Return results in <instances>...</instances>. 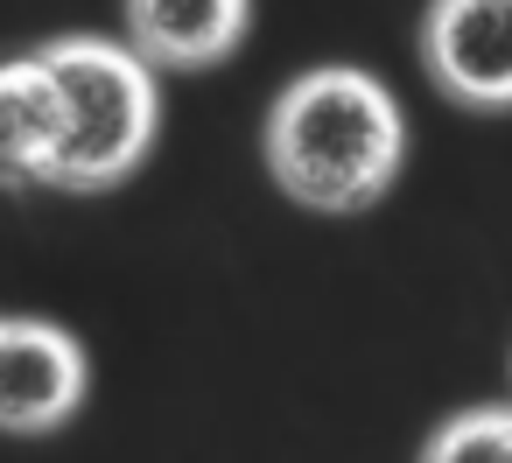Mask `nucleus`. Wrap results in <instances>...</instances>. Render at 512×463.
I'll list each match as a JSON object with an SVG mask.
<instances>
[{
  "mask_svg": "<svg viewBox=\"0 0 512 463\" xmlns=\"http://www.w3.org/2000/svg\"><path fill=\"white\" fill-rule=\"evenodd\" d=\"M260 162L288 204L316 218H358L407 169V113L386 78L358 64H309L274 92L260 120Z\"/></svg>",
  "mask_w": 512,
  "mask_h": 463,
  "instance_id": "obj_1",
  "label": "nucleus"
},
{
  "mask_svg": "<svg viewBox=\"0 0 512 463\" xmlns=\"http://www.w3.org/2000/svg\"><path fill=\"white\" fill-rule=\"evenodd\" d=\"M421 71L463 113H512V0H428Z\"/></svg>",
  "mask_w": 512,
  "mask_h": 463,
  "instance_id": "obj_3",
  "label": "nucleus"
},
{
  "mask_svg": "<svg viewBox=\"0 0 512 463\" xmlns=\"http://www.w3.org/2000/svg\"><path fill=\"white\" fill-rule=\"evenodd\" d=\"M64 92L36 50H0V197L57 190Z\"/></svg>",
  "mask_w": 512,
  "mask_h": 463,
  "instance_id": "obj_5",
  "label": "nucleus"
},
{
  "mask_svg": "<svg viewBox=\"0 0 512 463\" xmlns=\"http://www.w3.org/2000/svg\"><path fill=\"white\" fill-rule=\"evenodd\" d=\"M92 386L85 344L50 316H0V435H57Z\"/></svg>",
  "mask_w": 512,
  "mask_h": 463,
  "instance_id": "obj_4",
  "label": "nucleus"
},
{
  "mask_svg": "<svg viewBox=\"0 0 512 463\" xmlns=\"http://www.w3.org/2000/svg\"><path fill=\"white\" fill-rule=\"evenodd\" d=\"M421 463H512V407H463L428 442Z\"/></svg>",
  "mask_w": 512,
  "mask_h": 463,
  "instance_id": "obj_7",
  "label": "nucleus"
},
{
  "mask_svg": "<svg viewBox=\"0 0 512 463\" xmlns=\"http://www.w3.org/2000/svg\"><path fill=\"white\" fill-rule=\"evenodd\" d=\"M64 92V162L57 190L64 197H106L134 183L162 141V71L134 57L120 36L99 29H64L36 43Z\"/></svg>",
  "mask_w": 512,
  "mask_h": 463,
  "instance_id": "obj_2",
  "label": "nucleus"
},
{
  "mask_svg": "<svg viewBox=\"0 0 512 463\" xmlns=\"http://www.w3.org/2000/svg\"><path fill=\"white\" fill-rule=\"evenodd\" d=\"M120 43L155 71H218L253 36V0H120Z\"/></svg>",
  "mask_w": 512,
  "mask_h": 463,
  "instance_id": "obj_6",
  "label": "nucleus"
}]
</instances>
